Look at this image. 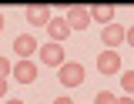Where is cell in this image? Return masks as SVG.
Segmentation results:
<instances>
[{
  "mask_svg": "<svg viewBox=\"0 0 134 104\" xmlns=\"http://www.w3.org/2000/svg\"><path fill=\"white\" fill-rule=\"evenodd\" d=\"M0 101H7V77H0Z\"/></svg>",
  "mask_w": 134,
  "mask_h": 104,
  "instance_id": "14",
  "label": "cell"
},
{
  "mask_svg": "<svg viewBox=\"0 0 134 104\" xmlns=\"http://www.w3.org/2000/svg\"><path fill=\"white\" fill-rule=\"evenodd\" d=\"M117 104H134V97H117Z\"/></svg>",
  "mask_w": 134,
  "mask_h": 104,
  "instance_id": "17",
  "label": "cell"
},
{
  "mask_svg": "<svg viewBox=\"0 0 134 104\" xmlns=\"http://www.w3.org/2000/svg\"><path fill=\"white\" fill-rule=\"evenodd\" d=\"M94 64H97V70H100V74H107V77H117V74H121V54H117V51H100Z\"/></svg>",
  "mask_w": 134,
  "mask_h": 104,
  "instance_id": "2",
  "label": "cell"
},
{
  "mask_svg": "<svg viewBox=\"0 0 134 104\" xmlns=\"http://www.w3.org/2000/svg\"><path fill=\"white\" fill-rule=\"evenodd\" d=\"M10 74H14V81H20V84H34L37 81V64L34 61H17Z\"/></svg>",
  "mask_w": 134,
  "mask_h": 104,
  "instance_id": "7",
  "label": "cell"
},
{
  "mask_svg": "<svg viewBox=\"0 0 134 104\" xmlns=\"http://www.w3.org/2000/svg\"><path fill=\"white\" fill-rule=\"evenodd\" d=\"M117 77H121V87H124V94H127V97H131V94H134V70H127V74H124V70H121V74H117Z\"/></svg>",
  "mask_w": 134,
  "mask_h": 104,
  "instance_id": "11",
  "label": "cell"
},
{
  "mask_svg": "<svg viewBox=\"0 0 134 104\" xmlns=\"http://www.w3.org/2000/svg\"><path fill=\"white\" fill-rule=\"evenodd\" d=\"M54 104H74V101H70V97H67V94H64V97H57V101H54Z\"/></svg>",
  "mask_w": 134,
  "mask_h": 104,
  "instance_id": "16",
  "label": "cell"
},
{
  "mask_svg": "<svg viewBox=\"0 0 134 104\" xmlns=\"http://www.w3.org/2000/svg\"><path fill=\"white\" fill-rule=\"evenodd\" d=\"M100 40H104V47H107V51L121 47V44H124V27H121V24H107V27L100 30Z\"/></svg>",
  "mask_w": 134,
  "mask_h": 104,
  "instance_id": "8",
  "label": "cell"
},
{
  "mask_svg": "<svg viewBox=\"0 0 134 104\" xmlns=\"http://www.w3.org/2000/svg\"><path fill=\"white\" fill-rule=\"evenodd\" d=\"M37 51H40V44H37V37H34V34H20V37H14V54L20 57V61H30Z\"/></svg>",
  "mask_w": 134,
  "mask_h": 104,
  "instance_id": "3",
  "label": "cell"
},
{
  "mask_svg": "<svg viewBox=\"0 0 134 104\" xmlns=\"http://www.w3.org/2000/svg\"><path fill=\"white\" fill-rule=\"evenodd\" d=\"M10 70H14L10 57H3V54H0V77H10Z\"/></svg>",
  "mask_w": 134,
  "mask_h": 104,
  "instance_id": "13",
  "label": "cell"
},
{
  "mask_svg": "<svg viewBox=\"0 0 134 104\" xmlns=\"http://www.w3.org/2000/svg\"><path fill=\"white\" fill-rule=\"evenodd\" d=\"M47 34H50V44H60V40L70 37V24H67L64 17H54V20L47 24Z\"/></svg>",
  "mask_w": 134,
  "mask_h": 104,
  "instance_id": "9",
  "label": "cell"
},
{
  "mask_svg": "<svg viewBox=\"0 0 134 104\" xmlns=\"http://www.w3.org/2000/svg\"><path fill=\"white\" fill-rule=\"evenodd\" d=\"M124 40H127V44L134 47V27H127V30H124Z\"/></svg>",
  "mask_w": 134,
  "mask_h": 104,
  "instance_id": "15",
  "label": "cell"
},
{
  "mask_svg": "<svg viewBox=\"0 0 134 104\" xmlns=\"http://www.w3.org/2000/svg\"><path fill=\"white\" fill-rule=\"evenodd\" d=\"M40 64H47V67H60L64 64V47L60 44H40Z\"/></svg>",
  "mask_w": 134,
  "mask_h": 104,
  "instance_id": "6",
  "label": "cell"
},
{
  "mask_svg": "<svg viewBox=\"0 0 134 104\" xmlns=\"http://www.w3.org/2000/svg\"><path fill=\"white\" fill-rule=\"evenodd\" d=\"M64 20L70 24V30H87L91 27V7H67Z\"/></svg>",
  "mask_w": 134,
  "mask_h": 104,
  "instance_id": "4",
  "label": "cell"
},
{
  "mask_svg": "<svg viewBox=\"0 0 134 104\" xmlns=\"http://www.w3.org/2000/svg\"><path fill=\"white\" fill-rule=\"evenodd\" d=\"M24 17H27V24L30 27H47L50 20H54V14H50V7H37V3H30V7H24Z\"/></svg>",
  "mask_w": 134,
  "mask_h": 104,
  "instance_id": "5",
  "label": "cell"
},
{
  "mask_svg": "<svg viewBox=\"0 0 134 104\" xmlns=\"http://www.w3.org/2000/svg\"><path fill=\"white\" fill-rule=\"evenodd\" d=\"M3 104H24V101H17V97H14V101H3Z\"/></svg>",
  "mask_w": 134,
  "mask_h": 104,
  "instance_id": "18",
  "label": "cell"
},
{
  "mask_svg": "<svg viewBox=\"0 0 134 104\" xmlns=\"http://www.w3.org/2000/svg\"><path fill=\"white\" fill-rule=\"evenodd\" d=\"M57 81L64 87H81L84 84V64L77 61H64L60 67H57Z\"/></svg>",
  "mask_w": 134,
  "mask_h": 104,
  "instance_id": "1",
  "label": "cell"
},
{
  "mask_svg": "<svg viewBox=\"0 0 134 104\" xmlns=\"http://www.w3.org/2000/svg\"><path fill=\"white\" fill-rule=\"evenodd\" d=\"M0 30H3V17H0Z\"/></svg>",
  "mask_w": 134,
  "mask_h": 104,
  "instance_id": "19",
  "label": "cell"
},
{
  "mask_svg": "<svg viewBox=\"0 0 134 104\" xmlns=\"http://www.w3.org/2000/svg\"><path fill=\"white\" fill-rule=\"evenodd\" d=\"M94 104H117V94H114V91H97Z\"/></svg>",
  "mask_w": 134,
  "mask_h": 104,
  "instance_id": "12",
  "label": "cell"
},
{
  "mask_svg": "<svg viewBox=\"0 0 134 104\" xmlns=\"http://www.w3.org/2000/svg\"><path fill=\"white\" fill-rule=\"evenodd\" d=\"M114 17H117V10L111 7V3H100V7H91V20H100L104 27H107V24H114Z\"/></svg>",
  "mask_w": 134,
  "mask_h": 104,
  "instance_id": "10",
  "label": "cell"
}]
</instances>
